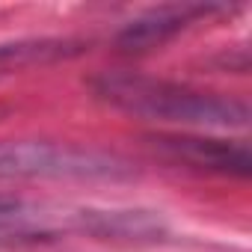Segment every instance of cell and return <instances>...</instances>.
Here are the masks:
<instances>
[{"instance_id":"5b68a950","label":"cell","mask_w":252,"mask_h":252,"mask_svg":"<svg viewBox=\"0 0 252 252\" xmlns=\"http://www.w3.org/2000/svg\"><path fill=\"white\" fill-rule=\"evenodd\" d=\"M83 228L107 240H155L163 231V222L146 211H86Z\"/></svg>"},{"instance_id":"277c9868","label":"cell","mask_w":252,"mask_h":252,"mask_svg":"<svg viewBox=\"0 0 252 252\" xmlns=\"http://www.w3.org/2000/svg\"><path fill=\"white\" fill-rule=\"evenodd\" d=\"M208 12L205 6H163V9H152L146 15H140L137 21H131L119 36L116 45L125 54H143L152 48L166 45L172 36H178L196 15Z\"/></svg>"},{"instance_id":"7a4b0ae2","label":"cell","mask_w":252,"mask_h":252,"mask_svg":"<svg viewBox=\"0 0 252 252\" xmlns=\"http://www.w3.org/2000/svg\"><path fill=\"white\" fill-rule=\"evenodd\" d=\"M128 175L119 158L80 149L71 143L9 140L0 143V178H122Z\"/></svg>"},{"instance_id":"6da1fadb","label":"cell","mask_w":252,"mask_h":252,"mask_svg":"<svg viewBox=\"0 0 252 252\" xmlns=\"http://www.w3.org/2000/svg\"><path fill=\"white\" fill-rule=\"evenodd\" d=\"M92 92L134 119L181 125L199 131H234L249 125V107L231 95L202 92L184 83L134 71H101L89 80Z\"/></svg>"},{"instance_id":"3957f363","label":"cell","mask_w":252,"mask_h":252,"mask_svg":"<svg viewBox=\"0 0 252 252\" xmlns=\"http://www.w3.org/2000/svg\"><path fill=\"white\" fill-rule=\"evenodd\" d=\"M146 143L175 160L187 163L205 172H220V175H240L246 178L252 172V155L246 143H231V140H217V137H196V134H152Z\"/></svg>"}]
</instances>
